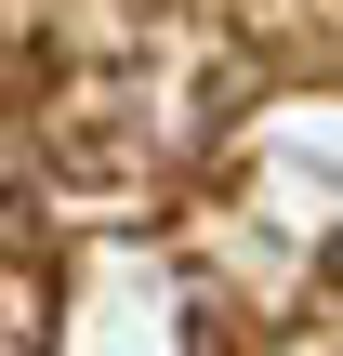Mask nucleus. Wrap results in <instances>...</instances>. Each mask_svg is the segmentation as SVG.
I'll list each match as a JSON object with an SVG mask.
<instances>
[{"label":"nucleus","mask_w":343,"mask_h":356,"mask_svg":"<svg viewBox=\"0 0 343 356\" xmlns=\"http://www.w3.org/2000/svg\"><path fill=\"white\" fill-rule=\"evenodd\" d=\"M0 356H53V277L26 251H0Z\"/></svg>","instance_id":"obj_1"}]
</instances>
